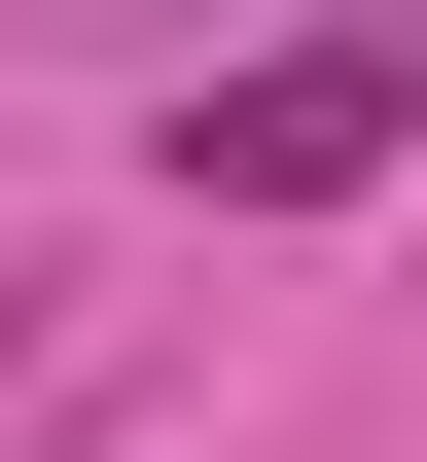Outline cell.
<instances>
[{
    "instance_id": "1",
    "label": "cell",
    "mask_w": 427,
    "mask_h": 462,
    "mask_svg": "<svg viewBox=\"0 0 427 462\" xmlns=\"http://www.w3.org/2000/svg\"><path fill=\"white\" fill-rule=\"evenodd\" d=\"M392 143H427V36H285V71H214V107H179L214 214H320V178H392Z\"/></svg>"
}]
</instances>
